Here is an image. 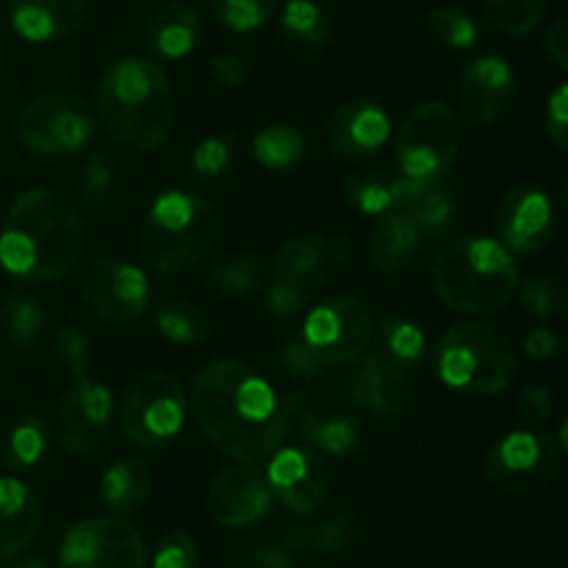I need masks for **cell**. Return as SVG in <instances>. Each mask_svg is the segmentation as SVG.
I'll return each mask as SVG.
<instances>
[{
    "instance_id": "6da1fadb",
    "label": "cell",
    "mask_w": 568,
    "mask_h": 568,
    "mask_svg": "<svg viewBox=\"0 0 568 568\" xmlns=\"http://www.w3.org/2000/svg\"><path fill=\"white\" fill-rule=\"evenodd\" d=\"M192 410L205 438L239 464L266 460L292 433L286 399L239 361H211L194 375Z\"/></svg>"
},
{
    "instance_id": "7a4b0ae2",
    "label": "cell",
    "mask_w": 568,
    "mask_h": 568,
    "mask_svg": "<svg viewBox=\"0 0 568 568\" xmlns=\"http://www.w3.org/2000/svg\"><path fill=\"white\" fill-rule=\"evenodd\" d=\"M87 250V227L61 192L37 186L22 192L0 227V264L26 283L70 275Z\"/></svg>"
},
{
    "instance_id": "3957f363",
    "label": "cell",
    "mask_w": 568,
    "mask_h": 568,
    "mask_svg": "<svg viewBox=\"0 0 568 568\" xmlns=\"http://www.w3.org/2000/svg\"><path fill=\"white\" fill-rule=\"evenodd\" d=\"M98 114L125 148L150 153L170 139L175 94L166 70L144 55H128L105 70L98 87Z\"/></svg>"
},
{
    "instance_id": "277c9868",
    "label": "cell",
    "mask_w": 568,
    "mask_h": 568,
    "mask_svg": "<svg viewBox=\"0 0 568 568\" xmlns=\"http://www.w3.org/2000/svg\"><path fill=\"white\" fill-rule=\"evenodd\" d=\"M436 297L455 314H499L519 288V270L494 239L460 236L444 244L430 266Z\"/></svg>"
},
{
    "instance_id": "5b68a950",
    "label": "cell",
    "mask_w": 568,
    "mask_h": 568,
    "mask_svg": "<svg viewBox=\"0 0 568 568\" xmlns=\"http://www.w3.org/2000/svg\"><path fill=\"white\" fill-rule=\"evenodd\" d=\"M220 214L209 200L183 189L159 194L142 222V258L150 270L175 275L192 270L214 250Z\"/></svg>"
},
{
    "instance_id": "8992f818",
    "label": "cell",
    "mask_w": 568,
    "mask_h": 568,
    "mask_svg": "<svg viewBox=\"0 0 568 568\" xmlns=\"http://www.w3.org/2000/svg\"><path fill=\"white\" fill-rule=\"evenodd\" d=\"M436 372L455 392L494 397L516 381L519 358L510 338L497 325L460 322L438 338Z\"/></svg>"
},
{
    "instance_id": "52a82bcc",
    "label": "cell",
    "mask_w": 568,
    "mask_h": 568,
    "mask_svg": "<svg viewBox=\"0 0 568 568\" xmlns=\"http://www.w3.org/2000/svg\"><path fill=\"white\" fill-rule=\"evenodd\" d=\"M189 397L166 372H142L125 386L120 399V427L131 444L159 449L181 433Z\"/></svg>"
},
{
    "instance_id": "ba28073f",
    "label": "cell",
    "mask_w": 568,
    "mask_h": 568,
    "mask_svg": "<svg viewBox=\"0 0 568 568\" xmlns=\"http://www.w3.org/2000/svg\"><path fill=\"white\" fill-rule=\"evenodd\" d=\"M20 144L44 159H70L89 148L98 120L87 100L75 94H42L20 109L14 122Z\"/></svg>"
},
{
    "instance_id": "9c48e42d",
    "label": "cell",
    "mask_w": 568,
    "mask_h": 568,
    "mask_svg": "<svg viewBox=\"0 0 568 568\" xmlns=\"http://www.w3.org/2000/svg\"><path fill=\"white\" fill-rule=\"evenodd\" d=\"M460 150L458 114L444 100H427L416 105L399 125L394 139L399 170L405 178H444Z\"/></svg>"
},
{
    "instance_id": "30bf717a",
    "label": "cell",
    "mask_w": 568,
    "mask_h": 568,
    "mask_svg": "<svg viewBox=\"0 0 568 568\" xmlns=\"http://www.w3.org/2000/svg\"><path fill=\"white\" fill-rule=\"evenodd\" d=\"M564 449L549 433L514 430L499 438L483 458V475L494 488L525 494L541 488L558 475Z\"/></svg>"
},
{
    "instance_id": "8fae6325",
    "label": "cell",
    "mask_w": 568,
    "mask_h": 568,
    "mask_svg": "<svg viewBox=\"0 0 568 568\" xmlns=\"http://www.w3.org/2000/svg\"><path fill=\"white\" fill-rule=\"evenodd\" d=\"M372 311L355 294H336L308 311L303 338L325 366H342L366 353L372 342Z\"/></svg>"
},
{
    "instance_id": "7c38bea8",
    "label": "cell",
    "mask_w": 568,
    "mask_h": 568,
    "mask_svg": "<svg viewBox=\"0 0 568 568\" xmlns=\"http://www.w3.org/2000/svg\"><path fill=\"white\" fill-rule=\"evenodd\" d=\"M148 549L131 521L92 516L70 527L59 549V568H144Z\"/></svg>"
},
{
    "instance_id": "4fadbf2b",
    "label": "cell",
    "mask_w": 568,
    "mask_h": 568,
    "mask_svg": "<svg viewBox=\"0 0 568 568\" xmlns=\"http://www.w3.org/2000/svg\"><path fill=\"white\" fill-rule=\"evenodd\" d=\"M558 233V211L547 192L536 186H516L497 209V236L508 253L532 255L549 247Z\"/></svg>"
},
{
    "instance_id": "5bb4252c",
    "label": "cell",
    "mask_w": 568,
    "mask_h": 568,
    "mask_svg": "<svg viewBox=\"0 0 568 568\" xmlns=\"http://www.w3.org/2000/svg\"><path fill=\"white\" fill-rule=\"evenodd\" d=\"M264 471L270 491L292 514H316L331 494V471L311 447H286L270 455Z\"/></svg>"
},
{
    "instance_id": "9a60e30c",
    "label": "cell",
    "mask_w": 568,
    "mask_h": 568,
    "mask_svg": "<svg viewBox=\"0 0 568 568\" xmlns=\"http://www.w3.org/2000/svg\"><path fill=\"white\" fill-rule=\"evenodd\" d=\"M272 497L266 475L255 464H236L220 471L205 494V510L222 527H250L270 514Z\"/></svg>"
},
{
    "instance_id": "2e32d148",
    "label": "cell",
    "mask_w": 568,
    "mask_h": 568,
    "mask_svg": "<svg viewBox=\"0 0 568 568\" xmlns=\"http://www.w3.org/2000/svg\"><path fill=\"white\" fill-rule=\"evenodd\" d=\"M111 394L87 375L72 377L59 403V442L72 455H89L105 442L111 425Z\"/></svg>"
},
{
    "instance_id": "e0dca14e",
    "label": "cell",
    "mask_w": 568,
    "mask_h": 568,
    "mask_svg": "<svg viewBox=\"0 0 568 568\" xmlns=\"http://www.w3.org/2000/svg\"><path fill=\"white\" fill-rule=\"evenodd\" d=\"M83 300L103 320L133 322L150 303L148 275L125 261L103 258L83 277Z\"/></svg>"
},
{
    "instance_id": "ac0fdd59",
    "label": "cell",
    "mask_w": 568,
    "mask_h": 568,
    "mask_svg": "<svg viewBox=\"0 0 568 568\" xmlns=\"http://www.w3.org/2000/svg\"><path fill=\"white\" fill-rule=\"evenodd\" d=\"M349 364L353 366L344 375L342 388L355 408L375 419H394L403 414L410 399V381L405 372L388 366L375 353L358 355Z\"/></svg>"
},
{
    "instance_id": "d6986e66",
    "label": "cell",
    "mask_w": 568,
    "mask_h": 568,
    "mask_svg": "<svg viewBox=\"0 0 568 568\" xmlns=\"http://www.w3.org/2000/svg\"><path fill=\"white\" fill-rule=\"evenodd\" d=\"M325 136L336 159L364 161L386 148L392 139V120L375 100H349L333 111Z\"/></svg>"
},
{
    "instance_id": "ffe728a7",
    "label": "cell",
    "mask_w": 568,
    "mask_h": 568,
    "mask_svg": "<svg viewBox=\"0 0 568 568\" xmlns=\"http://www.w3.org/2000/svg\"><path fill=\"white\" fill-rule=\"evenodd\" d=\"M516 98V75L499 55H480L460 75V105L475 125L491 128L508 116Z\"/></svg>"
},
{
    "instance_id": "44dd1931",
    "label": "cell",
    "mask_w": 568,
    "mask_h": 568,
    "mask_svg": "<svg viewBox=\"0 0 568 568\" xmlns=\"http://www.w3.org/2000/svg\"><path fill=\"white\" fill-rule=\"evenodd\" d=\"M392 211L410 216L422 236L447 239L460 227V200L444 178H397Z\"/></svg>"
},
{
    "instance_id": "7402d4cb",
    "label": "cell",
    "mask_w": 568,
    "mask_h": 568,
    "mask_svg": "<svg viewBox=\"0 0 568 568\" xmlns=\"http://www.w3.org/2000/svg\"><path fill=\"white\" fill-rule=\"evenodd\" d=\"M349 261V239L338 233H308L277 250V275L303 283L311 292L338 277Z\"/></svg>"
},
{
    "instance_id": "603a6c76",
    "label": "cell",
    "mask_w": 568,
    "mask_h": 568,
    "mask_svg": "<svg viewBox=\"0 0 568 568\" xmlns=\"http://www.w3.org/2000/svg\"><path fill=\"white\" fill-rule=\"evenodd\" d=\"M11 26L31 44L55 42L81 28L87 0H11Z\"/></svg>"
},
{
    "instance_id": "cb8c5ba5",
    "label": "cell",
    "mask_w": 568,
    "mask_h": 568,
    "mask_svg": "<svg viewBox=\"0 0 568 568\" xmlns=\"http://www.w3.org/2000/svg\"><path fill=\"white\" fill-rule=\"evenodd\" d=\"M288 416H292V427H297L300 438L305 442V447L320 449L325 455H349L358 447V425H355L349 416L333 414V410H316L305 403V397L300 392H288L286 397Z\"/></svg>"
},
{
    "instance_id": "d4e9b609",
    "label": "cell",
    "mask_w": 568,
    "mask_h": 568,
    "mask_svg": "<svg viewBox=\"0 0 568 568\" xmlns=\"http://www.w3.org/2000/svg\"><path fill=\"white\" fill-rule=\"evenodd\" d=\"M44 508L33 488L14 477H0V560L14 558L42 530Z\"/></svg>"
},
{
    "instance_id": "484cf974",
    "label": "cell",
    "mask_w": 568,
    "mask_h": 568,
    "mask_svg": "<svg viewBox=\"0 0 568 568\" xmlns=\"http://www.w3.org/2000/svg\"><path fill=\"white\" fill-rule=\"evenodd\" d=\"M422 242H425V236L410 216H405L403 211H386V214L375 216L366 255L381 275L392 277L414 264Z\"/></svg>"
},
{
    "instance_id": "4316f807",
    "label": "cell",
    "mask_w": 568,
    "mask_h": 568,
    "mask_svg": "<svg viewBox=\"0 0 568 568\" xmlns=\"http://www.w3.org/2000/svg\"><path fill=\"white\" fill-rule=\"evenodd\" d=\"M203 37V20L197 9H192L183 0H172L153 11L148 22V44L161 59H186L197 48Z\"/></svg>"
},
{
    "instance_id": "83f0119b",
    "label": "cell",
    "mask_w": 568,
    "mask_h": 568,
    "mask_svg": "<svg viewBox=\"0 0 568 568\" xmlns=\"http://www.w3.org/2000/svg\"><path fill=\"white\" fill-rule=\"evenodd\" d=\"M153 471L144 458H122L105 469L100 480V497L114 516L136 514L150 497Z\"/></svg>"
},
{
    "instance_id": "f1b7e54d",
    "label": "cell",
    "mask_w": 568,
    "mask_h": 568,
    "mask_svg": "<svg viewBox=\"0 0 568 568\" xmlns=\"http://www.w3.org/2000/svg\"><path fill=\"white\" fill-rule=\"evenodd\" d=\"M283 544L303 555L305 560L314 558H333V555H344L347 549L355 547L358 541V527L347 514H333L327 519L316 521L308 527H288L281 536Z\"/></svg>"
},
{
    "instance_id": "f546056e",
    "label": "cell",
    "mask_w": 568,
    "mask_h": 568,
    "mask_svg": "<svg viewBox=\"0 0 568 568\" xmlns=\"http://www.w3.org/2000/svg\"><path fill=\"white\" fill-rule=\"evenodd\" d=\"M372 338H375L377 358L386 361L394 369L405 372V375L414 366H419V361L425 358V333H422V327L416 322L405 320V316H388V320H383L372 331Z\"/></svg>"
},
{
    "instance_id": "4dcf8cb0",
    "label": "cell",
    "mask_w": 568,
    "mask_h": 568,
    "mask_svg": "<svg viewBox=\"0 0 568 568\" xmlns=\"http://www.w3.org/2000/svg\"><path fill=\"white\" fill-rule=\"evenodd\" d=\"M266 283V261L255 253L227 255L211 270L209 292L220 300H244Z\"/></svg>"
},
{
    "instance_id": "1f68e13d",
    "label": "cell",
    "mask_w": 568,
    "mask_h": 568,
    "mask_svg": "<svg viewBox=\"0 0 568 568\" xmlns=\"http://www.w3.org/2000/svg\"><path fill=\"white\" fill-rule=\"evenodd\" d=\"M44 322H48L44 308L33 294L17 288L6 297L3 311H0V333L14 349L26 353V349L37 347L44 333Z\"/></svg>"
},
{
    "instance_id": "d6a6232c",
    "label": "cell",
    "mask_w": 568,
    "mask_h": 568,
    "mask_svg": "<svg viewBox=\"0 0 568 568\" xmlns=\"http://www.w3.org/2000/svg\"><path fill=\"white\" fill-rule=\"evenodd\" d=\"M50 430L48 422L39 414H28L17 422L14 427L6 436L3 449H0V458H3V466L9 471H26L33 469L39 460L48 453Z\"/></svg>"
},
{
    "instance_id": "836d02e7",
    "label": "cell",
    "mask_w": 568,
    "mask_h": 568,
    "mask_svg": "<svg viewBox=\"0 0 568 568\" xmlns=\"http://www.w3.org/2000/svg\"><path fill=\"white\" fill-rule=\"evenodd\" d=\"M281 37L292 48H322L331 37V17L314 0H288L281 14Z\"/></svg>"
},
{
    "instance_id": "e575fe53",
    "label": "cell",
    "mask_w": 568,
    "mask_h": 568,
    "mask_svg": "<svg viewBox=\"0 0 568 568\" xmlns=\"http://www.w3.org/2000/svg\"><path fill=\"white\" fill-rule=\"evenodd\" d=\"M305 148H308V142L297 125L275 122V125H266L255 133L253 159L266 170H288L297 161H303Z\"/></svg>"
},
{
    "instance_id": "d590c367",
    "label": "cell",
    "mask_w": 568,
    "mask_h": 568,
    "mask_svg": "<svg viewBox=\"0 0 568 568\" xmlns=\"http://www.w3.org/2000/svg\"><path fill=\"white\" fill-rule=\"evenodd\" d=\"M394 186H397V178L383 175L381 170L355 172L344 181V194L366 216H381L394 209Z\"/></svg>"
},
{
    "instance_id": "8d00e7d4",
    "label": "cell",
    "mask_w": 568,
    "mask_h": 568,
    "mask_svg": "<svg viewBox=\"0 0 568 568\" xmlns=\"http://www.w3.org/2000/svg\"><path fill=\"white\" fill-rule=\"evenodd\" d=\"M155 327L170 344H200L209 336V320L194 305L170 300L155 311Z\"/></svg>"
},
{
    "instance_id": "74e56055",
    "label": "cell",
    "mask_w": 568,
    "mask_h": 568,
    "mask_svg": "<svg viewBox=\"0 0 568 568\" xmlns=\"http://www.w3.org/2000/svg\"><path fill=\"white\" fill-rule=\"evenodd\" d=\"M427 31H430L436 42L453 50L475 48L477 37H480L475 17L469 11L458 9V6H438V9H433L427 14Z\"/></svg>"
},
{
    "instance_id": "f35d334b",
    "label": "cell",
    "mask_w": 568,
    "mask_h": 568,
    "mask_svg": "<svg viewBox=\"0 0 568 568\" xmlns=\"http://www.w3.org/2000/svg\"><path fill=\"white\" fill-rule=\"evenodd\" d=\"M486 14L508 37H525L536 31L549 9V0H483Z\"/></svg>"
},
{
    "instance_id": "ab89813d",
    "label": "cell",
    "mask_w": 568,
    "mask_h": 568,
    "mask_svg": "<svg viewBox=\"0 0 568 568\" xmlns=\"http://www.w3.org/2000/svg\"><path fill=\"white\" fill-rule=\"evenodd\" d=\"M519 300L525 311L536 320H555L566 311L568 294L564 277L558 275H530L519 288Z\"/></svg>"
},
{
    "instance_id": "60d3db41",
    "label": "cell",
    "mask_w": 568,
    "mask_h": 568,
    "mask_svg": "<svg viewBox=\"0 0 568 568\" xmlns=\"http://www.w3.org/2000/svg\"><path fill=\"white\" fill-rule=\"evenodd\" d=\"M116 189V164L109 153H94L92 159L83 164L81 175H78V194L87 203V209L98 211L109 205L111 194Z\"/></svg>"
},
{
    "instance_id": "b9f144b4",
    "label": "cell",
    "mask_w": 568,
    "mask_h": 568,
    "mask_svg": "<svg viewBox=\"0 0 568 568\" xmlns=\"http://www.w3.org/2000/svg\"><path fill=\"white\" fill-rule=\"evenodd\" d=\"M211 11L236 33L258 31L275 14V0H211Z\"/></svg>"
},
{
    "instance_id": "7bdbcfd3",
    "label": "cell",
    "mask_w": 568,
    "mask_h": 568,
    "mask_svg": "<svg viewBox=\"0 0 568 568\" xmlns=\"http://www.w3.org/2000/svg\"><path fill=\"white\" fill-rule=\"evenodd\" d=\"M311 300H314V292L308 286L283 275H275L272 286L266 288V311L281 322H292L303 316L308 311Z\"/></svg>"
},
{
    "instance_id": "ee69618b",
    "label": "cell",
    "mask_w": 568,
    "mask_h": 568,
    "mask_svg": "<svg viewBox=\"0 0 568 568\" xmlns=\"http://www.w3.org/2000/svg\"><path fill=\"white\" fill-rule=\"evenodd\" d=\"M236 136L233 133H214L203 139L192 153V170L200 178H222L236 159Z\"/></svg>"
},
{
    "instance_id": "f6af8a7d",
    "label": "cell",
    "mask_w": 568,
    "mask_h": 568,
    "mask_svg": "<svg viewBox=\"0 0 568 568\" xmlns=\"http://www.w3.org/2000/svg\"><path fill=\"white\" fill-rule=\"evenodd\" d=\"M277 361H281V366L294 377V381L303 383L320 381L322 372L327 369V366L316 358L314 349L308 347L303 333H288V336L277 344Z\"/></svg>"
},
{
    "instance_id": "bcb514c9",
    "label": "cell",
    "mask_w": 568,
    "mask_h": 568,
    "mask_svg": "<svg viewBox=\"0 0 568 568\" xmlns=\"http://www.w3.org/2000/svg\"><path fill=\"white\" fill-rule=\"evenodd\" d=\"M197 544L186 530L166 532L153 555V568H197Z\"/></svg>"
},
{
    "instance_id": "7dc6e473",
    "label": "cell",
    "mask_w": 568,
    "mask_h": 568,
    "mask_svg": "<svg viewBox=\"0 0 568 568\" xmlns=\"http://www.w3.org/2000/svg\"><path fill=\"white\" fill-rule=\"evenodd\" d=\"M244 568H308V560L281 538H275V541H261L250 547L244 555Z\"/></svg>"
},
{
    "instance_id": "c3c4849f",
    "label": "cell",
    "mask_w": 568,
    "mask_h": 568,
    "mask_svg": "<svg viewBox=\"0 0 568 568\" xmlns=\"http://www.w3.org/2000/svg\"><path fill=\"white\" fill-rule=\"evenodd\" d=\"M55 355L67 364L72 377L87 375V364H89V338L83 336L81 331L75 327H64L55 338Z\"/></svg>"
},
{
    "instance_id": "681fc988",
    "label": "cell",
    "mask_w": 568,
    "mask_h": 568,
    "mask_svg": "<svg viewBox=\"0 0 568 568\" xmlns=\"http://www.w3.org/2000/svg\"><path fill=\"white\" fill-rule=\"evenodd\" d=\"M547 136L555 148H568V87L560 83L547 105Z\"/></svg>"
},
{
    "instance_id": "f907efd6",
    "label": "cell",
    "mask_w": 568,
    "mask_h": 568,
    "mask_svg": "<svg viewBox=\"0 0 568 568\" xmlns=\"http://www.w3.org/2000/svg\"><path fill=\"white\" fill-rule=\"evenodd\" d=\"M516 410H519V416L525 422L538 425V422H544L552 414V394L544 386H527L519 394V399H516Z\"/></svg>"
},
{
    "instance_id": "816d5d0a",
    "label": "cell",
    "mask_w": 568,
    "mask_h": 568,
    "mask_svg": "<svg viewBox=\"0 0 568 568\" xmlns=\"http://www.w3.org/2000/svg\"><path fill=\"white\" fill-rule=\"evenodd\" d=\"M211 70H214V78L222 83V87L227 89H239L247 83L250 72H247V64H244L239 55L233 53H225V55H216L214 64H211Z\"/></svg>"
},
{
    "instance_id": "f5cc1de1",
    "label": "cell",
    "mask_w": 568,
    "mask_h": 568,
    "mask_svg": "<svg viewBox=\"0 0 568 568\" xmlns=\"http://www.w3.org/2000/svg\"><path fill=\"white\" fill-rule=\"evenodd\" d=\"M525 349L530 358L547 361L555 358V353L560 349V342L552 331H547V327H536V331H530L525 336Z\"/></svg>"
},
{
    "instance_id": "db71d44e",
    "label": "cell",
    "mask_w": 568,
    "mask_h": 568,
    "mask_svg": "<svg viewBox=\"0 0 568 568\" xmlns=\"http://www.w3.org/2000/svg\"><path fill=\"white\" fill-rule=\"evenodd\" d=\"M544 50H547L549 59L558 67H568V37H566V22L558 20L547 31V39H544Z\"/></svg>"
},
{
    "instance_id": "11a10c76",
    "label": "cell",
    "mask_w": 568,
    "mask_h": 568,
    "mask_svg": "<svg viewBox=\"0 0 568 568\" xmlns=\"http://www.w3.org/2000/svg\"><path fill=\"white\" fill-rule=\"evenodd\" d=\"M0 568H50L44 564L42 558H14V560H6L0 564Z\"/></svg>"
},
{
    "instance_id": "9f6ffc18",
    "label": "cell",
    "mask_w": 568,
    "mask_h": 568,
    "mask_svg": "<svg viewBox=\"0 0 568 568\" xmlns=\"http://www.w3.org/2000/svg\"><path fill=\"white\" fill-rule=\"evenodd\" d=\"M0 61H3V33H0Z\"/></svg>"
}]
</instances>
